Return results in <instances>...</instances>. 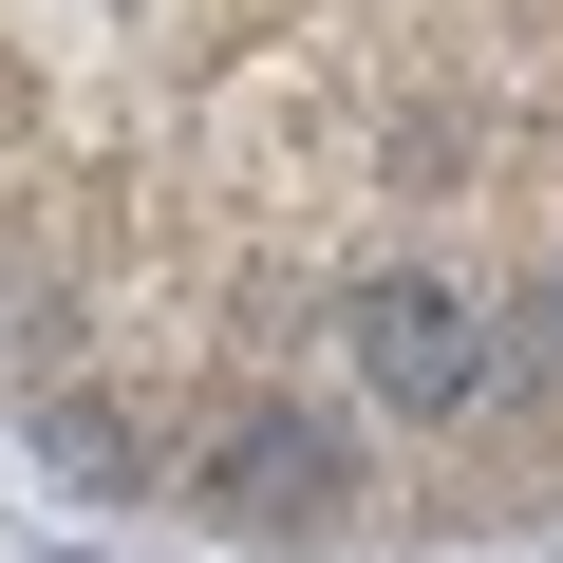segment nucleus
<instances>
[{"label": "nucleus", "mask_w": 563, "mask_h": 563, "mask_svg": "<svg viewBox=\"0 0 563 563\" xmlns=\"http://www.w3.org/2000/svg\"><path fill=\"white\" fill-rule=\"evenodd\" d=\"M188 507L244 526V544H339L357 526V432L320 395H225L207 451H188Z\"/></svg>", "instance_id": "2"}, {"label": "nucleus", "mask_w": 563, "mask_h": 563, "mask_svg": "<svg viewBox=\"0 0 563 563\" xmlns=\"http://www.w3.org/2000/svg\"><path fill=\"white\" fill-rule=\"evenodd\" d=\"M339 357H357V395L413 413V432H451V413L507 395V339H488V301H470L451 263H357V282H339Z\"/></svg>", "instance_id": "1"}, {"label": "nucleus", "mask_w": 563, "mask_h": 563, "mask_svg": "<svg viewBox=\"0 0 563 563\" xmlns=\"http://www.w3.org/2000/svg\"><path fill=\"white\" fill-rule=\"evenodd\" d=\"M38 563H76V544H38Z\"/></svg>", "instance_id": "4"}, {"label": "nucleus", "mask_w": 563, "mask_h": 563, "mask_svg": "<svg viewBox=\"0 0 563 563\" xmlns=\"http://www.w3.org/2000/svg\"><path fill=\"white\" fill-rule=\"evenodd\" d=\"M38 470H57V488H151V413L95 395V376H57V395H38Z\"/></svg>", "instance_id": "3"}]
</instances>
